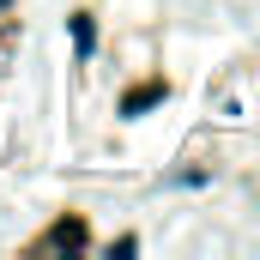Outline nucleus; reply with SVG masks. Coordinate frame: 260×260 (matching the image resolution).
I'll list each match as a JSON object with an SVG mask.
<instances>
[{
  "instance_id": "nucleus-1",
  "label": "nucleus",
  "mask_w": 260,
  "mask_h": 260,
  "mask_svg": "<svg viewBox=\"0 0 260 260\" xmlns=\"http://www.w3.org/2000/svg\"><path fill=\"white\" fill-rule=\"evenodd\" d=\"M18 49H24V12L18 0H0V139H6V103L18 85Z\"/></svg>"
}]
</instances>
